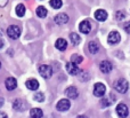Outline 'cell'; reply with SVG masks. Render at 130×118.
Segmentation results:
<instances>
[{
	"label": "cell",
	"mask_w": 130,
	"mask_h": 118,
	"mask_svg": "<svg viewBox=\"0 0 130 118\" xmlns=\"http://www.w3.org/2000/svg\"><path fill=\"white\" fill-rule=\"evenodd\" d=\"M114 87H115V89H117L119 93L124 94V93H127V91L129 89V83L127 82L126 79L121 78V79H119L117 83H115Z\"/></svg>",
	"instance_id": "cell-1"
},
{
	"label": "cell",
	"mask_w": 130,
	"mask_h": 118,
	"mask_svg": "<svg viewBox=\"0 0 130 118\" xmlns=\"http://www.w3.org/2000/svg\"><path fill=\"white\" fill-rule=\"evenodd\" d=\"M39 73H40V76L42 78L49 79V78L53 76V68L50 65H47V64L41 65L40 68H39Z\"/></svg>",
	"instance_id": "cell-2"
},
{
	"label": "cell",
	"mask_w": 130,
	"mask_h": 118,
	"mask_svg": "<svg viewBox=\"0 0 130 118\" xmlns=\"http://www.w3.org/2000/svg\"><path fill=\"white\" fill-rule=\"evenodd\" d=\"M7 34H8L9 38L11 39H18L21 36V29L17 25H10L7 29Z\"/></svg>",
	"instance_id": "cell-3"
},
{
	"label": "cell",
	"mask_w": 130,
	"mask_h": 118,
	"mask_svg": "<svg viewBox=\"0 0 130 118\" xmlns=\"http://www.w3.org/2000/svg\"><path fill=\"white\" fill-rule=\"evenodd\" d=\"M65 68H66V71L71 76H78L79 73L81 72V70L79 69L78 64H74L73 62H69V63H66Z\"/></svg>",
	"instance_id": "cell-4"
},
{
	"label": "cell",
	"mask_w": 130,
	"mask_h": 118,
	"mask_svg": "<svg viewBox=\"0 0 130 118\" xmlns=\"http://www.w3.org/2000/svg\"><path fill=\"white\" fill-rule=\"evenodd\" d=\"M105 92H106V87H105V85H104V84H102V83H97V84H95V86H94V94H95V96L102 98V96H104Z\"/></svg>",
	"instance_id": "cell-5"
},
{
	"label": "cell",
	"mask_w": 130,
	"mask_h": 118,
	"mask_svg": "<svg viewBox=\"0 0 130 118\" xmlns=\"http://www.w3.org/2000/svg\"><path fill=\"white\" fill-rule=\"evenodd\" d=\"M117 114H118V116H119V117L126 118L129 115L128 107H127L124 103H120V104H118V107H117Z\"/></svg>",
	"instance_id": "cell-6"
},
{
	"label": "cell",
	"mask_w": 130,
	"mask_h": 118,
	"mask_svg": "<svg viewBox=\"0 0 130 118\" xmlns=\"http://www.w3.org/2000/svg\"><path fill=\"white\" fill-rule=\"evenodd\" d=\"M70 107H71V103H70V101L67 99H62L56 104V109L58 111H66V110L70 109Z\"/></svg>",
	"instance_id": "cell-7"
},
{
	"label": "cell",
	"mask_w": 130,
	"mask_h": 118,
	"mask_svg": "<svg viewBox=\"0 0 130 118\" xmlns=\"http://www.w3.org/2000/svg\"><path fill=\"white\" fill-rule=\"evenodd\" d=\"M79 29H80L81 33L88 34L90 31H91V24H90L89 21L85 20V21H82V22L80 23V27H79Z\"/></svg>",
	"instance_id": "cell-8"
},
{
	"label": "cell",
	"mask_w": 130,
	"mask_h": 118,
	"mask_svg": "<svg viewBox=\"0 0 130 118\" xmlns=\"http://www.w3.org/2000/svg\"><path fill=\"white\" fill-rule=\"evenodd\" d=\"M120 39H121V37H120L119 32L118 31H112L110 34H108L107 41H108V44H111V45H115V44H118L120 41Z\"/></svg>",
	"instance_id": "cell-9"
},
{
	"label": "cell",
	"mask_w": 130,
	"mask_h": 118,
	"mask_svg": "<svg viewBox=\"0 0 130 118\" xmlns=\"http://www.w3.org/2000/svg\"><path fill=\"white\" fill-rule=\"evenodd\" d=\"M94 16L98 22H104V21H106L107 17H108L106 10H104V9H98V10H96L95 14H94Z\"/></svg>",
	"instance_id": "cell-10"
},
{
	"label": "cell",
	"mask_w": 130,
	"mask_h": 118,
	"mask_svg": "<svg viewBox=\"0 0 130 118\" xmlns=\"http://www.w3.org/2000/svg\"><path fill=\"white\" fill-rule=\"evenodd\" d=\"M99 69H101V71L104 73H110L113 69V65H112V63L108 61H102L101 64H99Z\"/></svg>",
	"instance_id": "cell-11"
},
{
	"label": "cell",
	"mask_w": 130,
	"mask_h": 118,
	"mask_svg": "<svg viewBox=\"0 0 130 118\" xmlns=\"http://www.w3.org/2000/svg\"><path fill=\"white\" fill-rule=\"evenodd\" d=\"M5 86H6V88L8 91H14L17 87V82H16V79L14 77H9L5 82Z\"/></svg>",
	"instance_id": "cell-12"
},
{
	"label": "cell",
	"mask_w": 130,
	"mask_h": 118,
	"mask_svg": "<svg viewBox=\"0 0 130 118\" xmlns=\"http://www.w3.org/2000/svg\"><path fill=\"white\" fill-rule=\"evenodd\" d=\"M54 20L58 25H63V24H65V23L69 22V16L64 13H61V14H58V15L55 16Z\"/></svg>",
	"instance_id": "cell-13"
},
{
	"label": "cell",
	"mask_w": 130,
	"mask_h": 118,
	"mask_svg": "<svg viewBox=\"0 0 130 118\" xmlns=\"http://www.w3.org/2000/svg\"><path fill=\"white\" fill-rule=\"evenodd\" d=\"M65 94H66V96L67 98H70V99H76L78 98V95H79L78 89H76L75 87H73V86L67 87L66 91H65Z\"/></svg>",
	"instance_id": "cell-14"
},
{
	"label": "cell",
	"mask_w": 130,
	"mask_h": 118,
	"mask_svg": "<svg viewBox=\"0 0 130 118\" xmlns=\"http://www.w3.org/2000/svg\"><path fill=\"white\" fill-rule=\"evenodd\" d=\"M25 85H26V87L29 89H31V91H37V89L39 88V82L37 79H34V78L26 80Z\"/></svg>",
	"instance_id": "cell-15"
},
{
	"label": "cell",
	"mask_w": 130,
	"mask_h": 118,
	"mask_svg": "<svg viewBox=\"0 0 130 118\" xmlns=\"http://www.w3.org/2000/svg\"><path fill=\"white\" fill-rule=\"evenodd\" d=\"M25 108H26V104H25V102L23 100H20V99L15 100V102H14V109L15 110L23 111V110H25Z\"/></svg>",
	"instance_id": "cell-16"
},
{
	"label": "cell",
	"mask_w": 130,
	"mask_h": 118,
	"mask_svg": "<svg viewBox=\"0 0 130 118\" xmlns=\"http://www.w3.org/2000/svg\"><path fill=\"white\" fill-rule=\"evenodd\" d=\"M55 46H56V48L58 50H65L67 47V41L65 40L63 38H59L56 40V44H55Z\"/></svg>",
	"instance_id": "cell-17"
},
{
	"label": "cell",
	"mask_w": 130,
	"mask_h": 118,
	"mask_svg": "<svg viewBox=\"0 0 130 118\" xmlns=\"http://www.w3.org/2000/svg\"><path fill=\"white\" fill-rule=\"evenodd\" d=\"M30 116H31V118H42L43 112L40 108H33L30 111Z\"/></svg>",
	"instance_id": "cell-18"
},
{
	"label": "cell",
	"mask_w": 130,
	"mask_h": 118,
	"mask_svg": "<svg viewBox=\"0 0 130 118\" xmlns=\"http://www.w3.org/2000/svg\"><path fill=\"white\" fill-rule=\"evenodd\" d=\"M88 48H89V52L91 53V54H96L99 49V45L96 41H90L89 45H88Z\"/></svg>",
	"instance_id": "cell-19"
},
{
	"label": "cell",
	"mask_w": 130,
	"mask_h": 118,
	"mask_svg": "<svg viewBox=\"0 0 130 118\" xmlns=\"http://www.w3.org/2000/svg\"><path fill=\"white\" fill-rule=\"evenodd\" d=\"M114 99H115L114 95H113V94H111L108 98H105V99H103V100H102V106H103V107H108V106L112 104V103L115 101Z\"/></svg>",
	"instance_id": "cell-20"
},
{
	"label": "cell",
	"mask_w": 130,
	"mask_h": 118,
	"mask_svg": "<svg viewBox=\"0 0 130 118\" xmlns=\"http://www.w3.org/2000/svg\"><path fill=\"white\" fill-rule=\"evenodd\" d=\"M70 40H71V43L73 44V45H79L80 41H81V38H80V36H79L78 33L72 32V33L70 34Z\"/></svg>",
	"instance_id": "cell-21"
},
{
	"label": "cell",
	"mask_w": 130,
	"mask_h": 118,
	"mask_svg": "<svg viewBox=\"0 0 130 118\" xmlns=\"http://www.w3.org/2000/svg\"><path fill=\"white\" fill-rule=\"evenodd\" d=\"M37 15L41 18L46 17V16H47V9H46L43 6H39L38 8H37Z\"/></svg>",
	"instance_id": "cell-22"
},
{
	"label": "cell",
	"mask_w": 130,
	"mask_h": 118,
	"mask_svg": "<svg viewBox=\"0 0 130 118\" xmlns=\"http://www.w3.org/2000/svg\"><path fill=\"white\" fill-rule=\"evenodd\" d=\"M25 6L22 4L17 5V7H16V14H17V16H20V17H22V16L25 15Z\"/></svg>",
	"instance_id": "cell-23"
},
{
	"label": "cell",
	"mask_w": 130,
	"mask_h": 118,
	"mask_svg": "<svg viewBox=\"0 0 130 118\" xmlns=\"http://www.w3.org/2000/svg\"><path fill=\"white\" fill-rule=\"evenodd\" d=\"M49 5L55 9H59L62 6H63V2L62 0H50L49 1Z\"/></svg>",
	"instance_id": "cell-24"
},
{
	"label": "cell",
	"mask_w": 130,
	"mask_h": 118,
	"mask_svg": "<svg viewBox=\"0 0 130 118\" xmlns=\"http://www.w3.org/2000/svg\"><path fill=\"white\" fill-rule=\"evenodd\" d=\"M82 56H80V55H78V54H74V55H72V57H71V62H73L74 64H80L81 62H82Z\"/></svg>",
	"instance_id": "cell-25"
},
{
	"label": "cell",
	"mask_w": 130,
	"mask_h": 118,
	"mask_svg": "<svg viewBox=\"0 0 130 118\" xmlns=\"http://www.w3.org/2000/svg\"><path fill=\"white\" fill-rule=\"evenodd\" d=\"M33 99L36 101H38V102H43V101H45V94L38 92V93H36L33 95Z\"/></svg>",
	"instance_id": "cell-26"
},
{
	"label": "cell",
	"mask_w": 130,
	"mask_h": 118,
	"mask_svg": "<svg viewBox=\"0 0 130 118\" xmlns=\"http://www.w3.org/2000/svg\"><path fill=\"white\" fill-rule=\"evenodd\" d=\"M115 17H117L118 21H122V20H124V17H126V14H124L123 11H117Z\"/></svg>",
	"instance_id": "cell-27"
},
{
	"label": "cell",
	"mask_w": 130,
	"mask_h": 118,
	"mask_svg": "<svg viewBox=\"0 0 130 118\" xmlns=\"http://www.w3.org/2000/svg\"><path fill=\"white\" fill-rule=\"evenodd\" d=\"M124 30H126L127 33L130 34V22H128V23H126V24H124Z\"/></svg>",
	"instance_id": "cell-28"
},
{
	"label": "cell",
	"mask_w": 130,
	"mask_h": 118,
	"mask_svg": "<svg viewBox=\"0 0 130 118\" xmlns=\"http://www.w3.org/2000/svg\"><path fill=\"white\" fill-rule=\"evenodd\" d=\"M8 2V0H0V7H5Z\"/></svg>",
	"instance_id": "cell-29"
},
{
	"label": "cell",
	"mask_w": 130,
	"mask_h": 118,
	"mask_svg": "<svg viewBox=\"0 0 130 118\" xmlns=\"http://www.w3.org/2000/svg\"><path fill=\"white\" fill-rule=\"evenodd\" d=\"M0 118H8V117H7L6 112H4V111H0Z\"/></svg>",
	"instance_id": "cell-30"
},
{
	"label": "cell",
	"mask_w": 130,
	"mask_h": 118,
	"mask_svg": "<svg viewBox=\"0 0 130 118\" xmlns=\"http://www.w3.org/2000/svg\"><path fill=\"white\" fill-rule=\"evenodd\" d=\"M4 45H5V43H4V40H2L1 38H0V49H1L2 47H4Z\"/></svg>",
	"instance_id": "cell-31"
},
{
	"label": "cell",
	"mask_w": 130,
	"mask_h": 118,
	"mask_svg": "<svg viewBox=\"0 0 130 118\" xmlns=\"http://www.w3.org/2000/svg\"><path fill=\"white\" fill-rule=\"evenodd\" d=\"M4 102H5V101H4V99H2V98H0V108H1L2 106H4Z\"/></svg>",
	"instance_id": "cell-32"
},
{
	"label": "cell",
	"mask_w": 130,
	"mask_h": 118,
	"mask_svg": "<svg viewBox=\"0 0 130 118\" xmlns=\"http://www.w3.org/2000/svg\"><path fill=\"white\" fill-rule=\"evenodd\" d=\"M78 118H87L86 116H78Z\"/></svg>",
	"instance_id": "cell-33"
},
{
	"label": "cell",
	"mask_w": 130,
	"mask_h": 118,
	"mask_svg": "<svg viewBox=\"0 0 130 118\" xmlns=\"http://www.w3.org/2000/svg\"><path fill=\"white\" fill-rule=\"evenodd\" d=\"M1 36H2V31L0 30V38H1Z\"/></svg>",
	"instance_id": "cell-34"
},
{
	"label": "cell",
	"mask_w": 130,
	"mask_h": 118,
	"mask_svg": "<svg viewBox=\"0 0 130 118\" xmlns=\"http://www.w3.org/2000/svg\"><path fill=\"white\" fill-rule=\"evenodd\" d=\"M0 68H1V62H0Z\"/></svg>",
	"instance_id": "cell-35"
}]
</instances>
